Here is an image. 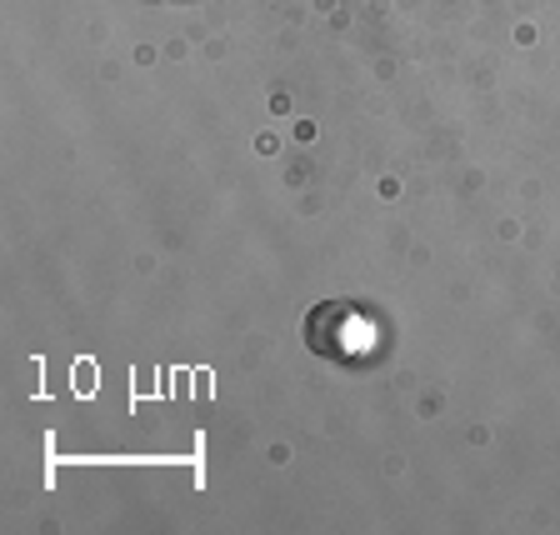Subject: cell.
I'll return each mask as SVG.
<instances>
[{
	"instance_id": "1",
	"label": "cell",
	"mask_w": 560,
	"mask_h": 535,
	"mask_svg": "<svg viewBox=\"0 0 560 535\" xmlns=\"http://www.w3.org/2000/svg\"><path fill=\"white\" fill-rule=\"evenodd\" d=\"M305 340L315 356H336V361H355L361 350H371V321L350 305H315L305 321Z\"/></svg>"
}]
</instances>
